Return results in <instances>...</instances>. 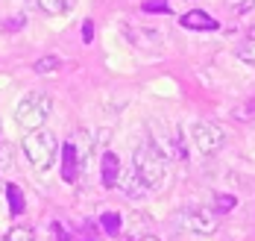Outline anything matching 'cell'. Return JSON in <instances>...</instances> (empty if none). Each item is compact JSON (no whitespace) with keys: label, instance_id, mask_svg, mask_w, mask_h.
<instances>
[{"label":"cell","instance_id":"cell-17","mask_svg":"<svg viewBox=\"0 0 255 241\" xmlns=\"http://www.w3.org/2000/svg\"><path fill=\"white\" fill-rule=\"evenodd\" d=\"M238 206V197H232V194H217L214 197V212H232Z\"/></svg>","mask_w":255,"mask_h":241},{"label":"cell","instance_id":"cell-21","mask_svg":"<svg viewBox=\"0 0 255 241\" xmlns=\"http://www.w3.org/2000/svg\"><path fill=\"white\" fill-rule=\"evenodd\" d=\"M82 38H85V44L94 38V24H91V21H85V24H82Z\"/></svg>","mask_w":255,"mask_h":241},{"label":"cell","instance_id":"cell-1","mask_svg":"<svg viewBox=\"0 0 255 241\" xmlns=\"http://www.w3.org/2000/svg\"><path fill=\"white\" fill-rule=\"evenodd\" d=\"M132 171L138 174V180L147 188H158L164 183L167 174V156L161 153V147L155 144L153 138H144L135 147V159H132Z\"/></svg>","mask_w":255,"mask_h":241},{"label":"cell","instance_id":"cell-12","mask_svg":"<svg viewBox=\"0 0 255 241\" xmlns=\"http://www.w3.org/2000/svg\"><path fill=\"white\" fill-rule=\"evenodd\" d=\"M6 197H9V212L18 218V215L24 212V194H21V188L15 186V183H9L6 186Z\"/></svg>","mask_w":255,"mask_h":241},{"label":"cell","instance_id":"cell-9","mask_svg":"<svg viewBox=\"0 0 255 241\" xmlns=\"http://www.w3.org/2000/svg\"><path fill=\"white\" fill-rule=\"evenodd\" d=\"M118 186L124 188V194H129V197H141V194L147 191V186L138 180V174H135V171H121Z\"/></svg>","mask_w":255,"mask_h":241},{"label":"cell","instance_id":"cell-23","mask_svg":"<svg viewBox=\"0 0 255 241\" xmlns=\"http://www.w3.org/2000/svg\"><path fill=\"white\" fill-rule=\"evenodd\" d=\"M138 241H161V239H158V236H141Z\"/></svg>","mask_w":255,"mask_h":241},{"label":"cell","instance_id":"cell-11","mask_svg":"<svg viewBox=\"0 0 255 241\" xmlns=\"http://www.w3.org/2000/svg\"><path fill=\"white\" fill-rule=\"evenodd\" d=\"M100 227H103V233H106L109 239H118L121 230H124V221H121L118 212H103L100 215Z\"/></svg>","mask_w":255,"mask_h":241},{"label":"cell","instance_id":"cell-18","mask_svg":"<svg viewBox=\"0 0 255 241\" xmlns=\"http://www.w3.org/2000/svg\"><path fill=\"white\" fill-rule=\"evenodd\" d=\"M226 3H229V9L235 12V15H247V12L255 6V0H226Z\"/></svg>","mask_w":255,"mask_h":241},{"label":"cell","instance_id":"cell-19","mask_svg":"<svg viewBox=\"0 0 255 241\" xmlns=\"http://www.w3.org/2000/svg\"><path fill=\"white\" fill-rule=\"evenodd\" d=\"M235 118H241V121H250V118H255V94L241 109H238V112H235Z\"/></svg>","mask_w":255,"mask_h":241},{"label":"cell","instance_id":"cell-6","mask_svg":"<svg viewBox=\"0 0 255 241\" xmlns=\"http://www.w3.org/2000/svg\"><path fill=\"white\" fill-rule=\"evenodd\" d=\"M188 227L200 236H211L217 233V212L214 209H205V206H197L188 212Z\"/></svg>","mask_w":255,"mask_h":241},{"label":"cell","instance_id":"cell-20","mask_svg":"<svg viewBox=\"0 0 255 241\" xmlns=\"http://www.w3.org/2000/svg\"><path fill=\"white\" fill-rule=\"evenodd\" d=\"M50 236H53L50 241H68V233H65V227H62L59 221H53L50 224Z\"/></svg>","mask_w":255,"mask_h":241},{"label":"cell","instance_id":"cell-13","mask_svg":"<svg viewBox=\"0 0 255 241\" xmlns=\"http://www.w3.org/2000/svg\"><path fill=\"white\" fill-rule=\"evenodd\" d=\"M77 0H38V6L47 12V15H65L68 9H74Z\"/></svg>","mask_w":255,"mask_h":241},{"label":"cell","instance_id":"cell-2","mask_svg":"<svg viewBox=\"0 0 255 241\" xmlns=\"http://www.w3.org/2000/svg\"><path fill=\"white\" fill-rule=\"evenodd\" d=\"M59 138L50 133V130H32L21 138V150H24L26 162L35 168V171H47L56 156H59Z\"/></svg>","mask_w":255,"mask_h":241},{"label":"cell","instance_id":"cell-5","mask_svg":"<svg viewBox=\"0 0 255 241\" xmlns=\"http://www.w3.org/2000/svg\"><path fill=\"white\" fill-rule=\"evenodd\" d=\"M59 156H62V180L68 183V186H74L79 180V150L74 141H62V147H59Z\"/></svg>","mask_w":255,"mask_h":241},{"label":"cell","instance_id":"cell-22","mask_svg":"<svg viewBox=\"0 0 255 241\" xmlns=\"http://www.w3.org/2000/svg\"><path fill=\"white\" fill-rule=\"evenodd\" d=\"M21 24H24V18L18 15V18H12V21H6V24H3V29H18Z\"/></svg>","mask_w":255,"mask_h":241},{"label":"cell","instance_id":"cell-10","mask_svg":"<svg viewBox=\"0 0 255 241\" xmlns=\"http://www.w3.org/2000/svg\"><path fill=\"white\" fill-rule=\"evenodd\" d=\"M238 59L247 65H255V27H250L247 35L238 41Z\"/></svg>","mask_w":255,"mask_h":241},{"label":"cell","instance_id":"cell-16","mask_svg":"<svg viewBox=\"0 0 255 241\" xmlns=\"http://www.w3.org/2000/svg\"><path fill=\"white\" fill-rule=\"evenodd\" d=\"M141 12L164 15V12H170V3H167V0H144V3H141Z\"/></svg>","mask_w":255,"mask_h":241},{"label":"cell","instance_id":"cell-7","mask_svg":"<svg viewBox=\"0 0 255 241\" xmlns=\"http://www.w3.org/2000/svg\"><path fill=\"white\" fill-rule=\"evenodd\" d=\"M179 24H182L185 29H194V32H214V29H220L217 18H211V15L203 12V9H191V12H185V15L179 18Z\"/></svg>","mask_w":255,"mask_h":241},{"label":"cell","instance_id":"cell-8","mask_svg":"<svg viewBox=\"0 0 255 241\" xmlns=\"http://www.w3.org/2000/svg\"><path fill=\"white\" fill-rule=\"evenodd\" d=\"M121 162L115 153H103L100 159V177H103V186L106 188H118V180H121Z\"/></svg>","mask_w":255,"mask_h":241},{"label":"cell","instance_id":"cell-3","mask_svg":"<svg viewBox=\"0 0 255 241\" xmlns=\"http://www.w3.org/2000/svg\"><path fill=\"white\" fill-rule=\"evenodd\" d=\"M50 112H53V100L47 97V94L29 91V94H24V97L18 100V106H15V124H18L21 130H26V133L44 130Z\"/></svg>","mask_w":255,"mask_h":241},{"label":"cell","instance_id":"cell-4","mask_svg":"<svg viewBox=\"0 0 255 241\" xmlns=\"http://www.w3.org/2000/svg\"><path fill=\"white\" fill-rule=\"evenodd\" d=\"M191 141L203 156H214L226 144V130L220 124H214V121H197L191 127Z\"/></svg>","mask_w":255,"mask_h":241},{"label":"cell","instance_id":"cell-15","mask_svg":"<svg viewBox=\"0 0 255 241\" xmlns=\"http://www.w3.org/2000/svg\"><path fill=\"white\" fill-rule=\"evenodd\" d=\"M59 68H62V59H59V56H44V59L35 62V71H38V74H53V71H59Z\"/></svg>","mask_w":255,"mask_h":241},{"label":"cell","instance_id":"cell-14","mask_svg":"<svg viewBox=\"0 0 255 241\" xmlns=\"http://www.w3.org/2000/svg\"><path fill=\"white\" fill-rule=\"evenodd\" d=\"M3 241H35V233H32V227L18 224V227H12V230L6 233V239Z\"/></svg>","mask_w":255,"mask_h":241}]
</instances>
